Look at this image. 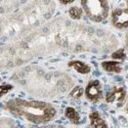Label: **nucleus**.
<instances>
[{
    "instance_id": "nucleus-8",
    "label": "nucleus",
    "mask_w": 128,
    "mask_h": 128,
    "mask_svg": "<svg viewBox=\"0 0 128 128\" xmlns=\"http://www.w3.org/2000/svg\"><path fill=\"white\" fill-rule=\"evenodd\" d=\"M90 122H91L90 128H108L106 123L102 120L100 114L96 112L90 114Z\"/></svg>"
},
{
    "instance_id": "nucleus-10",
    "label": "nucleus",
    "mask_w": 128,
    "mask_h": 128,
    "mask_svg": "<svg viewBox=\"0 0 128 128\" xmlns=\"http://www.w3.org/2000/svg\"><path fill=\"white\" fill-rule=\"evenodd\" d=\"M67 118L74 124H79L80 122V115L78 114V112L75 110L71 108V106H69V108L66 109V112H65Z\"/></svg>"
},
{
    "instance_id": "nucleus-9",
    "label": "nucleus",
    "mask_w": 128,
    "mask_h": 128,
    "mask_svg": "<svg viewBox=\"0 0 128 128\" xmlns=\"http://www.w3.org/2000/svg\"><path fill=\"white\" fill-rule=\"evenodd\" d=\"M69 65H70V67L74 68V69H75V70H76L78 73H80V74H87V73H89L90 70H91L88 65H86V64H84V62H80V60L71 62Z\"/></svg>"
},
{
    "instance_id": "nucleus-3",
    "label": "nucleus",
    "mask_w": 128,
    "mask_h": 128,
    "mask_svg": "<svg viewBox=\"0 0 128 128\" xmlns=\"http://www.w3.org/2000/svg\"><path fill=\"white\" fill-rule=\"evenodd\" d=\"M6 109L34 124H45L53 120L56 110L52 104L41 100L14 98L6 102Z\"/></svg>"
},
{
    "instance_id": "nucleus-16",
    "label": "nucleus",
    "mask_w": 128,
    "mask_h": 128,
    "mask_svg": "<svg viewBox=\"0 0 128 128\" xmlns=\"http://www.w3.org/2000/svg\"><path fill=\"white\" fill-rule=\"evenodd\" d=\"M37 128H67V127L62 126V125H58V124H50V125H45V126L37 127Z\"/></svg>"
},
{
    "instance_id": "nucleus-13",
    "label": "nucleus",
    "mask_w": 128,
    "mask_h": 128,
    "mask_svg": "<svg viewBox=\"0 0 128 128\" xmlns=\"http://www.w3.org/2000/svg\"><path fill=\"white\" fill-rule=\"evenodd\" d=\"M0 128H18L12 120L8 118H2L1 119V125Z\"/></svg>"
},
{
    "instance_id": "nucleus-7",
    "label": "nucleus",
    "mask_w": 128,
    "mask_h": 128,
    "mask_svg": "<svg viewBox=\"0 0 128 128\" xmlns=\"http://www.w3.org/2000/svg\"><path fill=\"white\" fill-rule=\"evenodd\" d=\"M126 98V91L123 87H115L113 88L108 94H106V102L109 104H116L121 106Z\"/></svg>"
},
{
    "instance_id": "nucleus-17",
    "label": "nucleus",
    "mask_w": 128,
    "mask_h": 128,
    "mask_svg": "<svg viewBox=\"0 0 128 128\" xmlns=\"http://www.w3.org/2000/svg\"><path fill=\"white\" fill-rule=\"evenodd\" d=\"M9 89H12V86H10V85H2V95L4 93H6Z\"/></svg>"
},
{
    "instance_id": "nucleus-2",
    "label": "nucleus",
    "mask_w": 128,
    "mask_h": 128,
    "mask_svg": "<svg viewBox=\"0 0 128 128\" xmlns=\"http://www.w3.org/2000/svg\"><path fill=\"white\" fill-rule=\"evenodd\" d=\"M14 80L29 93L40 98H56L67 92L73 80L60 72H47L39 67L31 66L20 70Z\"/></svg>"
},
{
    "instance_id": "nucleus-18",
    "label": "nucleus",
    "mask_w": 128,
    "mask_h": 128,
    "mask_svg": "<svg viewBox=\"0 0 128 128\" xmlns=\"http://www.w3.org/2000/svg\"><path fill=\"white\" fill-rule=\"evenodd\" d=\"M125 42H126V47H127V49H128V33H127V35H126V40H125Z\"/></svg>"
},
{
    "instance_id": "nucleus-4",
    "label": "nucleus",
    "mask_w": 128,
    "mask_h": 128,
    "mask_svg": "<svg viewBox=\"0 0 128 128\" xmlns=\"http://www.w3.org/2000/svg\"><path fill=\"white\" fill-rule=\"evenodd\" d=\"M81 5L86 16L95 23H100L109 16V3L102 0H88L82 1Z\"/></svg>"
},
{
    "instance_id": "nucleus-19",
    "label": "nucleus",
    "mask_w": 128,
    "mask_h": 128,
    "mask_svg": "<svg viewBox=\"0 0 128 128\" xmlns=\"http://www.w3.org/2000/svg\"><path fill=\"white\" fill-rule=\"evenodd\" d=\"M126 110H127V112H128V102H127V106H126Z\"/></svg>"
},
{
    "instance_id": "nucleus-6",
    "label": "nucleus",
    "mask_w": 128,
    "mask_h": 128,
    "mask_svg": "<svg viewBox=\"0 0 128 128\" xmlns=\"http://www.w3.org/2000/svg\"><path fill=\"white\" fill-rule=\"evenodd\" d=\"M85 95L90 102H98L102 98V90L100 82L98 80L90 81L86 88H85Z\"/></svg>"
},
{
    "instance_id": "nucleus-5",
    "label": "nucleus",
    "mask_w": 128,
    "mask_h": 128,
    "mask_svg": "<svg viewBox=\"0 0 128 128\" xmlns=\"http://www.w3.org/2000/svg\"><path fill=\"white\" fill-rule=\"evenodd\" d=\"M112 24L118 29L128 28V0L115 4L112 12Z\"/></svg>"
},
{
    "instance_id": "nucleus-14",
    "label": "nucleus",
    "mask_w": 128,
    "mask_h": 128,
    "mask_svg": "<svg viewBox=\"0 0 128 128\" xmlns=\"http://www.w3.org/2000/svg\"><path fill=\"white\" fill-rule=\"evenodd\" d=\"M83 92H84V91H83V88H82V87L76 86L75 88H74V89L71 91L70 95H71V98H79L82 96Z\"/></svg>"
},
{
    "instance_id": "nucleus-12",
    "label": "nucleus",
    "mask_w": 128,
    "mask_h": 128,
    "mask_svg": "<svg viewBox=\"0 0 128 128\" xmlns=\"http://www.w3.org/2000/svg\"><path fill=\"white\" fill-rule=\"evenodd\" d=\"M69 14L73 20H79L82 16V9L78 6L71 7L70 10H69Z\"/></svg>"
},
{
    "instance_id": "nucleus-1",
    "label": "nucleus",
    "mask_w": 128,
    "mask_h": 128,
    "mask_svg": "<svg viewBox=\"0 0 128 128\" xmlns=\"http://www.w3.org/2000/svg\"><path fill=\"white\" fill-rule=\"evenodd\" d=\"M56 4L51 1H35L29 3L18 12L2 18L1 37L2 39H16L31 33L53 16Z\"/></svg>"
},
{
    "instance_id": "nucleus-15",
    "label": "nucleus",
    "mask_w": 128,
    "mask_h": 128,
    "mask_svg": "<svg viewBox=\"0 0 128 128\" xmlns=\"http://www.w3.org/2000/svg\"><path fill=\"white\" fill-rule=\"evenodd\" d=\"M113 58H117V60H123L125 58L124 50L123 49H119V50L115 51V53H113Z\"/></svg>"
},
{
    "instance_id": "nucleus-11",
    "label": "nucleus",
    "mask_w": 128,
    "mask_h": 128,
    "mask_svg": "<svg viewBox=\"0 0 128 128\" xmlns=\"http://www.w3.org/2000/svg\"><path fill=\"white\" fill-rule=\"evenodd\" d=\"M102 68L108 72H114V73L121 72V65L118 62H102Z\"/></svg>"
}]
</instances>
